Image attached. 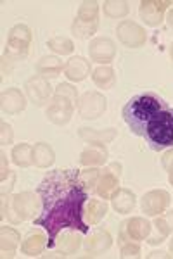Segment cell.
Here are the masks:
<instances>
[{
    "label": "cell",
    "mask_w": 173,
    "mask_h": 259,
    "mask_svg": "<svg viewBox=\"0 0 173 259\" xmlns=\"http://www.w3.org/2000/svg\"><path fill=\"white\" fill-rule=\"evenodd\" d=\"M141 206L147 216H159L170 206V194L166 190H151L142 197Z\"/></svg>",
    "instance_id": "cell-13"
},
{
    "label": "cell",
    "mask_w": 173,
    "mask_h": 259,
    "mask_svg": "<svg viewBox=\"0 0 173 259\" xmlns=\"http://www.w3.org/2000/svg\"><path fill=\"white\" fill-rule=\"evenodd\" d=\"M121 114L130 132L144 137L156 152L173 145V107L158 94L146 92L133 95Z\"/></svg>",
    "instance_id": "cell-2"
},
{
    "label": "cell",
    "mask_w": 173,
    "mask_h": 259,
    "mask_svg": "<svg viewBox=\"0 0 173 259\" xmlns=\"http://www.w3.org/2000/svg\"><path fill=\"white\" fill-rule=\"evenodd\" d=\"M161 166H163V169H166V171H168V173H171V171H173V149L166 150V152L163 154V157H161Z\"/></svg>",
    "instance_id": "cell-35"
},
{
    "label": "cell",
    "mask_w": 173,
    "mask_h": 259,
    "mask_svg": "<svg viewBox=\"0 0 173 259\" xmlns=\"http://www.w3.org/2000/svg\"><path fill=\"white\" fill-rule=\"evenodd\" d=\"M62 69H64V66L56 56H44L37 62V73L44 78H57Z\"/></svg>",
    "instance_id": "cell-22"
},
{
    "label": "cell",
    "mask_w": 173,
    "mask_h": 259,
    "mask_svg": "<svg viewBox=\"0 0 173 259\" xmlns=\"http://www.w3.org/2000/svg\"><path fill=\"white\" fill-rule=\"evenodd\" d=\"M7 204H9V195L2 194V212H0V218L2 220L7 218Z\"/></svg>",
    "instance_id": "cell-38"
},
{
    "label": "cell",
    "mask_w": 173,
    "mask_h": 259,
    "mask_svg": "<svg viewBox=\"0 0 173 259\" xmlns=\"http://www.w3.org/2000/svg\"><path fill=\"white\" fill-rule=\"evenodd\" d=\"M92 80H94V83L99 89H104V90L113 89L116 83L115 69L109 68V66H99V68L94 69V73H92Z\"/></svg>",
    "instance_id": "cell-28"
},
{
    "label": "cell",
    "mask_w": 173,
    "mask_h": 259,
    "mask_svg": "<svg viewBox=\"0 0 173 259\" xmlns=\"http://www.w3.org/2000/svg\"><path fill=\"white\" fill-rule=\"evenodd\" d=\"M108 107V100L99 92H87L78 100V114L83 119H97L104 114Z\"/></svg>",
    "instance_id": "cell-6"
},
{
    "label": "cell",
    "mask_w": 173,
    "mask_h": 259,
    "mask_svg": "<svg viewBox=\"0 0 173 259\" xmlns=\"http://www.w3.org/2000/svg\"><path fill=\"white\" fill-rule=\"evenodd\" d=\"M116 35H118V40L125 45V47H130V49H139L147 41V33L141 24L133 23V21H121L116 28Z\"/></svg>",
    "instance_id": "cell-7"
},
{
    "label": "cell",
    "mask_w": 173,
    "mask_h": 259,
    "mask_svg": "<svg viewBox=\"0 0 173 259\" xmlns=\"http://www.w3.org/2000/svg\"><path fill=\"white\" fill-rule=\"evenodd\" d=\"M108 149L100 144H90L80 156V162L87 168L90 166H102L108 162Z\"/></svg>",
    "instance_id": "cell-18"
},
{
    "label": "cell",
    "mask_w": 173,
    "mask_h": 259,
    "mask_svg": "<svg viewBox=\"0 0 173 259\" xmlns=\"http://www.w3.org/2000/svg\"><path fill=\"white\" fill-rule=\"evenodd\" d=\"M113 245V237L109 235L106 230H95L88 239L83 242V249L90 256H97V254H102L104 250H108Z\"/></svg>",
    "instance_id": "cell-14"
},
{
    "label": "cell",
    "mask_w": 173,
    "mask_h": 259,
    "mask_svg": "<svg viewBox=\"0 0 173 259\" xmlns=\"http://www.w3.org/2000/svg\"><path fill=\"white\" fill-rule=\"evenodd\" d=\"M168 24H170V28H173V9L170 11V14H168Z\"/></svg>",
    "instance_id": "cell-40"
},
{
    "label": "cell",
    "mask_w": 173,
    "mask_h": 259,
    "mask_svg": "<svg viewBox=\"0 0 173 259\" xmlns=\"http://www.w3.org/2000/svg\"><path fill=\"white\" fill-rule=\"evenodd\" d=\"M170 252L173 254V239L170 240Z\"/></svg>",
    "instance_id": "cell-42"
},
{
    "label": "cell",
    "mask_w": 173,
    "mask_h": 259,
    "mask_svg": "<svg viewBox=\"0 0 173 259\" xmlns=\"http://www.w3.org/2000/svg\"><path fill=\"white\" fill-rule=\"evenodd\" d=\"M149 257H168V256H166V252H163V250H159V252L158 250H154V252L149 254Z\"/></svg>",
    "instance_id": "cell-39"
},
{
    "label": "cell",
    "mask_w": 173,
    "mask_h": 259,
    "mask_svg": "<svg viewBox=\"0 0 173 259\" xmlns=\"http://www.w3.org/2000/svg\"><path fill=\"white\" fill-rule=\"evenodd\" d=\"M37 194L42 202V214L35 220V227H44L49 233V249L57 244L62 230H77L87 233L90 227L83 221V209L88 200V190L80 182V171L54 169L40 182Z\"/></svg>",
    "instance_id": "cell-1"
},
{
    "label": "cell",
    "mask_w": 173,
    "mask_h": 259,
    "mask_svg": "<svg viewBox=\"0 0 173 259\" xmlns=\"http://www.w3.org/2000/svg\"><path fill=\"white\" fill-rule=\"evenodd\" d=\"M100 169H97L94 168V166H90V168H87V169H83V171H80V182L83 183V187H85L87 190H95V187H97V182H99V178H100Z\"/></svg>",
    "instance_id": "cell-32"
},
{
    "label": "cell",
    "mask_w": 173,
    "mask_h": 259,
    "mask_svg": "<svg viewBox=\"0 0 173 259\" xmlns=\"http://www.w3.org/2000/svg\"><path fill=\"white\" fill-rule=\"evenodd\" d=\"M47 237L42 232H29L26 237H24L23 244H21V252L26 254L29 257H37L44 252L45 245H47Z\"/></svg>",
    "instance_id": "cell-17"
},
{
    "label": "cell",
    "mask_w": 173,
    "mask_h": 259,
    "mask_svg": "<svg viewBox=\"0 0 173 259\" xmlns=\"http://www.w3.org/2000/svg\"><path fill=\"white\" fill-rule=\"evenodd\" d=\"M154 228H156V235L147 239V242H149L151 245L161 244V242L173 232V211L159 214L154 221Z\"/></svg>",
    "instance_id": "cell-20"
},
{
    "label": "cell",
    "mask_w": 173,
    "mask_h": 259,
    "mask_svg": "<svg viewBox=\"0 0 173 259\" xmlns=\"http://www.w3.org/2000/svg\"><path fill=\"white\" fill-rule=\"evenodd\" d=\"M12 162L19 168H29L33 164V147L28 144H18L12 149Z\"/></svg>",
    "instance_id": "cell-29"
},
{
    "label": "cell",
    "mask_w": 173,
    "mask_h": 259,
    "mask_svg": "<svg viewBox=\"0 0 173 259\" xmlns=\"http://www.w3.org/2000/svg\"><path fill=\"white\" fill-rule=\"evenodd\" d=\"M88 56L94 62L99 64H109L113 62L116 56V45L115 41L108 36H100V38H94L88 45Z\"/></svg>",
    "instance_id": "cell-11"
},
{
    "label": "cell",
    "mask_w": 173,
    "mask_h": 259,
    "mask_svg": "<svg viewBox=\"0 0 173 259\" xmlns=\"http://www.w3.org/2000/svg\"><path fill=\"white\" fill-rule=\"evenodd\" d=\"M171 4V0H144L139 7V14L147 26H159L164 19V12Z\"/></svg>",
    "instance_id": "cell-9"
},
{
    "label": "cell",
    "mask_w": 173,
    "mask_h": 259,
    "mask_svg": "<svg viewBox=\"0 0 173 259\" xmlns=\"http://www.w3.org/2000/svg\"><path fill=\"white\" fill-rule=\"evenodd\" d=\"M2 112L4 114H18L26 107V99L18 89H7L2 92Z\"/></svg>",
    "instance_id": "cell-15"
},
{
    "label": "cell",
    "mask_w": 173,
    "mask_h": 259,
    "mask_svg": "<svg viewBox=\"0 0 173 259\" xmlns=\"http://www.w3.org/2000/svg\"><path fill=\"white\" fill-rule=\"evenodd\" d=\"M111 202H113V207H115L116 212H120V214H128V212L133 211L137 199H135V194L132 190L118 189L115 194H113Z\"/></svg>",
    "instance_id": "cell-21"
},
{
    "label": "cell",
    "mask_w": 173,
    "mask_h": 259,
    "mask_svg": "<svg viewBox=\"0 0 173 259\" xmlns=\"http://www.w3.org/2000/svg\"><path fill=\"white\" fill-rule=\"evenodd\" d=\"M0 250H2V256H14L16 249L19 245L21 235L11 227H2L0 228Z\"/></svg>",
    "instance_id": "cell-23"
},
{
    "label": "cell",
    "mask_w": 173,
    "mask_h": 259,
    "mask_svg": "<svg viewBox=\"0 0 173 259\" xmlns=\"http://www.w3.org/2000/svg\"><path fill=\"white\" fill-rule=\"evenodd\" d=\"M0 144L2 145H9L12 144V140H14V133H12V126L7 123H2L0 124Z\"/></svg>",
    "instance_id": "cell-34"
},
{
    "label": "cell",
    "mask_w": 173,
    "mask_h": 259,
    "mask_svg": "<svg viewBox=\"0 0 173 259\" xmlns=\"http://www.w3.org/2000/svg\"><path fill=\"white\" fill-rule=\"evenodd\" d=\"M75 100L64 97V95L61 94H54L52 97V102H50V106L47 107V119L50 123L54 124H66L67 121L71 119V116H73V111H75Z\"/></svg>",
    "instance_id": "cell-8"
},
{
    "label": "cell",
    "mask_w": 173,
    "mask_h": 259,
    "mask_svg": "<svg viewBox=\"0 0 173 259\" xmlns=\"http://www.w3.org/2000/svg\"><path fill=\"white\" fill-rule=\"evenodd\" d=\"M151 223L142 216H135L132 220H126V232L132 240H144L151 235Z\"/></svg>",
    "instance_id": "cell-24"
},
{
    "label": "cell",
    "mask_w": 173,
    "mask_h": 259,
    "mask_svg": "<svg viewBox=\"0 0 173 259\" xmlns=\"http://www.w3.org/2000/svg\"><path fill=\"white\" fill-rule=\"evenodd\" d=\"M80 245H82V239H80L77 230L67 228L59 240V256H71L80 249Z\"/></svg>",
    "instance_id": "cell-26"
},
{
    "label": "cell",
    "mask_w": 173,
    "mask_h": 259,
    "mask_svg": "<svg viewBox=\"0 0 173 259\" xmlns=\"http://www.w3.org/2000/svg\"><path fill=\"white\" fill-rule=\"evenodd\" d=\"M0 157H2V171H0V182H6L7 177H9V164H7V156L6 152L0 154Z\"/></svg>",
    "instance_id": "cell-36"
},
{
    "label": "cell",
    "mask_w": 173,
    "mask_h": 259,
    "mask_svg": "<svg viewBox=\"0 0 173 259\" xmlns=\"http://www.w3.org/2000/svg\"><path fill=\"white\" fill-rule=\"evenodd\" d=\"M168 180H170V183H171V187H173V171L170 173V178H168Z\"/></svg>",
    "instance_id": "cell-41"
},
{
    "label": "cell",
    "mask_w": 173,
    "mask_h": 259,
    "mask_svg": "<svg viewBox=\"0 0 173 259\" xmlns=\"http://www.w3.org/2000/svg\"><path fill=\"white\" fill-rule=\"evenodd\" d=\"M24 89H26L28 99L39 107L44 106L50 95H52V87H50V83L47 81V78L40 76V74H35V76L29 78L26 81V85H24Z\"/></svg>",
    "instance_id": "cell-12"
},
{
    "label": "cell",
    "mask_w": 173,
    "mask_h": 259,
    "mask_svg": "<svg viewBox=\"0 0 173 259\" xmlns=\"http://www.w3.org/2000/svg\"><path fill=\"white\" fill-rule=\"evenodd\" d=\"M14 182H16V175L11 173L9 175V182H2V194H9L12 190V187H14Z\"/></svg>",
    "instance_id": "cell-37"
},
{
    "label": "cell",
    "mask_w": 173,
    "mask_h": 259,
    "mask_svg": "<svg viewBox=\"0 0 173 259\" xmlns=\"http://www.w3.org/2000/svg\"><path fill=\"white\" fill-rule=\"evenodd\" d=\"M78 137L87 144H109L116 139V130H94V128H80Z\"/></svg>",
    "instance_id": "cell-19"
},
{
    "label": "cell",
    "mask_w": 173,
    "mask_h": 259,
    "mask_svg": "<svg viewBox=\"0 0 173 259\" xmlns=\"http://www.w3.org/2000/svg\"><path fill=\"white\" fill-rule=\"evenodd\" d=\"M120 175H121V164H118V162L109 164L104 169V173L100 175L99 182H97L95 194L100 199H111L113 194L118 190V178H120Z\"/></svg>",
    "instance_id": "cell-10"
},
{
    "label": "cell",
    "mask_w": 173,
    "mask_h": 259,
    "mask_svg": "<svg viewBox=\"0 0 173 259\" xmlns=\"http://www.w3.org/2000/svg\"><path fill=\"white\" fill-rule=\"evenodd\" d=\"M170 56H171V59H173V44H171V47H170Z\"/></svg>",
    "instance_id": "cell-43"
},
{
    "label": "cell",
    "mask_w": 173,
    "mask_h": 259,
    "mask_svg": "<svg viewBox=\"0 0 173 259\" xmlns=\"http://www.w3.org/2000/svg\"><path fill=\"white\" fill-rule=\"evenodd\" d=\"M29 44H31V31H29V28L26 24H16L9 31V36H7L6 59L12 62L23 59L28 54Z\"/></svg>",
    "instance_id": "cell-5"
},
{
    "label": "cell",
    "mask_w": 173,
    "mask_h": 259,
    "mask_svg": "<svg viewBox=\"0 0 173 259\" xmlns=\"http://www.w3.org/2000/svg\"><path fill=\"white\" fill-rule=\"evenodd\" d=\"M47 47L52 50V52H56V54H61V56H67V54H71L73 52V49H75V45H73V41H71L67 36H54V38H50L47 41Z\"/></svg>",
    "instance_id": "cell-30"
},
{
    "label": "cell",
    "mask_w": 173,
    "mask_h": 259,
    "mask_svg": "<svg viewBox=\"0 0 173 259\" xmlns=\"http://www.w3.org/2000/svg\"><path fill=\"white\" fill-rule=\"evenodd\" d=\"M39 209V200H37L35 194L31 192H21L9 197V204H7V220L12 225H19L21 221H26L31 218Z\"/></svg>",
    "instance_id": "cell-4"
},
{
    "label": "cell",
    "mask_w": 173,
    "mask_h": 259,
    "mask_svg": "<svg viewBox=\"0 0 173 259\" xmlns=\"http://www.w3.org/2000/svg\"><path fill=\"white\" fill-rule=\"evenodd\" d=\"M56 161V154H54V149L50 147L49 144H35L33 147V164L39 166V168H49V166L54 164Z\"/></svg>",
    "instance_id": "cell-27"
},
{
    "label": "cell",
    "mask_w": 173,
    "mask_h": 259,
    "mask_svg": "<svg viewBox=\"0 0 173 259\" xmlns=\"http://www.w3.org/2000/svg\"><path fill=\"white\" fill-rule=\"evenodd\" d=\"M108 214V204L106 200L99 199H90L85 204V209H83V216L87 218L88 225H97L104 220V216Z\"/></svg>",
    "instance_id": "cell-25"
},
{
    "label": "cell",
    "mask_w": 173,
    "mask_h": 259,
    "mask_svg": "<svg viewBox=\"0 0 173 259\" xmlns=\"http://www.w3.org/2000/svg\"><path fill=\"white\" fill-rule=\"evenodd\" d=\"M64 74L71 81H83L90 74V62L82 56L71 57L64 64Z\"/></svg>",
    "instance_id": "cell-16"
},
{
    "label": "cell",
    "mask_w": 173,
    "mask_h": 259,
    "mask_svg": "<svg viewBox=\"0 0 173 259\" xmlns=\"http://www.w3.org/2000/svg\"><path fill=\"white\" fill-rule=\"evenodd\" d=\"M130 12V4L128 2H104V14L108 18H113V19H120V18H125L126 14Z\"/></svg>",
    "instance_id": "cell-31"
},
{
    "label": "cell",
    "mask_w": 173,
    "mask_h": 259,
    "mask_svg": "<svg viewBox=\"0 0 173 259\" xmlns=\"http://www.w3.org/2000/svg\"><path fill=\"white\" fill-rule=\"evenodd\" d=\"M99 26V4L97 2H83L78 9L77 19H75L71 31L80 40L90 38Z\"/></svg>",
    "instance_id": "cell-3"
},
{
    "label": "cell",
    "mask_w": 173,
    "mask_h": 259,
    "mask_svg": "<svg viewBox=\"0 0 173 259\" xmlns=\"http://www.w3.org/2000/svg\"><path fill=\"white\" fill-rule=\"evenodd\" d=\"M120 247H121L120 249L121 257H139L141 256V245H139L137 242L128 240V242H125V244H121Z\"/></svg>",
    "instance_id": "cell-33"
}]
</instances>
